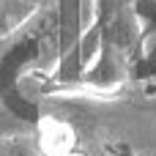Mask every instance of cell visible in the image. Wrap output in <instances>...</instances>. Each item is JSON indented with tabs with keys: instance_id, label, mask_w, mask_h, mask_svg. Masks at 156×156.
I'll return each mask as SVG.
<instances>
[{
	"instance_id": "cell-1",
	"label": "cell",
	"mask_w": 156,
	"mask_h": 156,
	"mask_svg": "<svg viewBox=\"0 0 156 156\" xmlns=\"http://www.w3.org/2000/svg\"><path fill=\"white\" fill-rule=\"evenodd\" d=\"M0 156H47L41 151L38 143L27 140V137H11V140H0Z\"/></svg>"
},
{
	"instance_id": "cell-2",
	"label": "cell",
	"mask_w": 156,
	"mask_h": 156,
	"mask_svg": "<svg viewBox=\"0 0 156 156\" xmlns=\"http://www.w3.org/2000/svg\"><path fill=\"white\" fill-rule=\"evenodd\" d=\"M66 156H80V154H66Z\"/></svg>"
}]
</instances>
